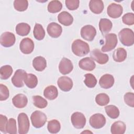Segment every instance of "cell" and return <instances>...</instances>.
<instances>
[{
  "label": "cell",
  "instance_id": "e0dca14e",
  "mask_svg": "<svg viewBox=\"0 0 134 134\" xmlns=\"http://www.w3.org/2000/svg\"><path fill=\"white\" fill-rule=\"evenodd\" d=\"M114 82V77L112 75L109 74H105L100 78L99 84L102 88L108 89L113 86Z\"/></svg>",
  "mask_w": 134,
  "mask_h": 134
},
{
  "label": "cell",
  "instance_id": "d4e9b609",
  "mask_svg": "<svg viewBox=\"0 0 134 134\" xmlns=\"http://www.w3.org/2000/svg\"><path fill=\"white\" fill-rule=\"evenodd\" d=\"M126 129V124L121 121L114 122L111 126L110 131L112 134H124Z\"/></svg>",
  "mask_w": 134,
  "mask_h": 134
},
{
  "label": "cell",
  "instance_id": "7bdbcfd3",
  "mask_svg": "<svg viewBox=\"0 0 134 134\" xmlns=\"http://www.w3.org/2000/svg\"><path fill=\"white\" fill-rule=\"evenodd\" d=\"M8 122V119L6 116L1 114L0 115V130L1 132L6 133V126Z\"/></svg>",
  "mask_w": 134,
  "mask_h": 134
},
{
  "label": "cell",
  "instance_id": "d6a6232c",
  "mask_svg": "<svg viewBox=\"0 0 134 134\" xmlns=\"http://www.w3.org/2000/svg\"><path fill=\"white\" fill-rule=\"evenodd\" d=\"M13 68L9 65H5L0 69V77L2 80H7L12 75Z\"/></svg>",
  "mask_w": 134,
  "mask_h": 134
},
{
  "label": "cell",
  "instance_id": "60d3db41",
  "mask_svg": "<svg viewBox=\"0 0 134 134\" xmlns=\"http://www.w3.org/2000/svg\"><path fill=\"white\" fill-rule=\"evenodd\" d=\"M124 101L129 106L134 107V94L131 92H128L124 95Z\"/></svg>",
  "mask_w": 134,
  "mask_h": 134
},
{
  "label": "cell",
  "instance_id": "7a4b0ae2",
  "mask_svg": "<svg viewBox=\"0 0 134 134\" xmlns=\"http://www.w3.org/2000/svg\"><path fill=\"white\" fill-rule=\"evenodd\" d=\"M118 37L121 43L125 46H131L134 43V33L131 29H121L118 33Z\"/></svg>",
  "mask_w": 134,
  "mask_h": 134
},
{
  "label": "cell",
  "instance_id": "4dcf8cb0",
  "mask_svg": "<svg viewBox=\"0 0 134 134\" xmlns=\"http://www.w3.org/2000/svg\"><path fill=\"white\" fill-rule=\"evenodd\" d=\"M62 8V4L57 0L51 1L48 5V10L51 13H56L60 12Z\"/></svg>",
  "mask_w": 134,
  "mask_h": 134
},
{
  "label": "cell",
  "instance_id": "484cf974",
  "mask_svg": "<svg viewBox=\"0 0 134 134\" xmlns=\"http://www.w3.org/2000/svg\"><path fill=\"white\" fill-rule=\"evenodd\" d=\"M127 55V51L124 48H118L114 51L113 53V58L116 62H121L126 60Z\"/></svg>",
  "mask_w": 134,
  "mask_h": 134
},
{
  "label": "cell",
  "instance_id": "ffe728a7",
  "mask_svg": "<svg viewBox=\"0 0 134 134\" xmlns=\"http://www.w3.org/2000/svg\"><path fill=\"white\" fill-rule=\"evenodd\" d=\"M58 20L62 25L65 26H69L73 23V18L69 13L63 11L58 15Z\"/></svg>",
  "mask_w": 134,
  "mask_h": 134
},
{
  "label": "cell",
  "instance_id": "5bb4252c",
  "mask_svg": "<svg viewBox=\"0 0 134 134\" xmlns=\"http://www.w3.org/2000/svg\"><path fill=\"white\" fill-rule=\"evenodd\" d=\"M57 84L60 89L64 92L70 91L73 87V81L68 76H63L59 77L57 81Z\"/></svg>",
  "mask_w": 134,
  "mask_h": 134
},
{
  "label": "cell",
  "instance_id": "277c9868",
  "mask_svg": "<svg viewBox=\"0 0 134 134\" xmlns=\"http://www.w3.org/2000/svg\"><path fill=\"white\" fill-rule=\"evenodd\" d=\"M105 43L101 49L102 51L103 52L113 50L116 47L118 43L117 37L115 34H107L105 35Z\"/></svg>",
  "mask_w": 134,
  "mask_h": 134
},
{
  "label": "cell",
  "instance_id": "b9f144b4",
  "mask_svg": "<svg viewBox=\"0 0 134 134\" xmlns=\"http://www.w3.org/2000/svg\"><path fill=\"white\" fill-rule=\"evenodd\" d=\"M65 3L68 9L74 10H76L79 7L80 1L79 0H66Z\"/></svg>",
  "mask_w": 134,
  "mask_h": 134
},
{
  "label": "cell",
  "instance_id": "52a82bcc",
  "mask_svg": "<svg viewBox=\"0 0 134 134\" xmlns=\"http://www.w3.org/2000/svg\"><path fill=\"white\" fill-rule=\"evenodd\" d=\"M71 121L73 126L77 129L84 128L86 124V118L84 114L80 112L73 113L71 117Z\"/></svg>",
  "mask_w": 134,
  "mask_h": 134
},
{
  "label": "cell",
  "instance_id": "7402d4cb",
  "mask_svg": "<svg viewBox=\"0 0 134 134\" xmlns=\"http://www.w3.org/2000/svg\"><path fill=\"white\" fill-rule=\"evenodd\" d=\"M113 24L107 18H102L99 22V28L103 36L107 35L111 29Z\"/></svg>",
  "mask_w": 134,
  "mask_h": 134
},
{
  "label": "cell",
  "instance_id": "603a6c76",
  "mask_svg": "<svg viewBox=\"0 0 134 134\" xmlns=\"http://www.w3.org/2000/svg\"><path fill=\"white\" fill-rule=\"evenodd\" d=\"M32 66L37 71H43L47 66V61L44 58L41 56L35 57L32 60Z\"/></svg>",
  "mask_w": 134,
  "mask_h": 134
},
{
  "label": "cell",
  "instance_id": "8d00e7d4",
  "mask_svg": "<svg viewBox=\"0 0 134 134\" xmlns=\"http://www.w3.org/2000/svg\"><path fill=\"white\" fill-rule=\"evenodd\" d=\"M28 6V2L27 0H15L14 2V8L19 12L26 10Z\"/></svg>",
  "mask_w": 134,
  "mask_h": 134
},
{
  "label": "cell",
  "instance_id": "cb8c5ba5",
  "mask_svg": "<svg viewBox=\"0 0 134 134\" xmlns=\"http://www.w3.org/2000/svg\"><path fill=\"white\" fill-rule=\"evenodd\" d=\"M43 95L48 99L53 100L58 97V89L54 85L48 86L43 91Z\"/></svg>",
  "mask_w": 134,
  "mask_h": 134
},
{
  "label": "cell",
  "instance_id": "ba28073f",
  "mask_svg": "<svg viewBox=\"0 0 134 134\" xmlns=\"http://www.w3.org/2000/svg\"><path fill=\"white\" fill-rule=\"evenodd\" d=\"M81 36L85 40L92 41L96 35V30L94 26L87 25L83 26L81 29Z\"/></svg>",
  "mask_w": 134,
  "mask_h": 134
},
{
  "label": "cell",
  "instance_id": "1f68e13d",
  "mask_svg": "<svg viewBox=\"0 0 134 134\" xmlns=\"http://www.w3.org/2000/svg\"><path fill=\"white\" fill-rule=\"evenodd\" d=\"M105 111L109 117L112 119H116L119 115V109L114 105H108L105 107Z\"/></svg>",
  "mask_w": 134,
  "mask_h": 134
},
{
  "label": "cell",
  "instance_id": "3957f363",
  "mask_svg": "<svg viewBox=\"0 0 134 134\" xmlns=\"http://www.w3.org/2000/svg\"><path fill=\"white\" fill-rule=\"evenodd\" d=\"M30 119L32 126L36 128H39L44 125L47 118L46 114L40 110H36L31 114Z\"/></svg>",
  "mask_w": 134,
  "mask_h": 134
},
{
  "label": "cell",
  "instance_id": "f546056e",
  "mask_svg": "<svg viewBox=\"0 0 134 134\" xmlns=\"http://www.w3.org/2000/svg\"><path fill=\"white\" fill-rule=\"evenodd\" d=\"M47 128L49 132L51 133H57L60 130L61 125L58 120L53 119L48 121Z\"/></svg>",
  "mask_w": 134,
  "mask_h": 134
},
{
  "label": "cell",
  "instance_id": "f1b7e54d",
  "mask_svg": "<svg viewBox=\"0 0 134 134\" xmlns=\"http://www.w3.org/2000/svg\"><path fill=\"white\" fill-rule=\"evenodd\" d=\"M33 35L36 39L38 40H42L45 36V31L41 25L36 23L35 25Z\"/></svg>",
  "mask_w": 134,
  "mask_h": 134
},
{
  "label": "cell",
  "instance_id": "9a60e30c",
  "mask_svg": "<svg viewBox=\"0 0 134 134\" xmlns=\"http://www.w3.org/2000/svg\"><path fill=\"white\" fill-rule=\"evenodd\" d=\"M47 31L50 37L57 38L61 36L62 32V28L58 23L52 22L48 25Z\"/></svg>",
  "mask_w": 134,
  "mask_h": 134
},
{
  "label": "cell",
  "instance_id": "d590c367",
  "mask_svg": "<svg viewBox=\"0 0 134 134\" xmlns=\"http://www.w3.org/2000/svg\"><path fill=\"white\" fill-rule=\"evenodd\" d=\"M109 97L105 93H100L95 97V102L99 106H103L107 105L109 102Z\"/></svg>",
  "mask_w": 134,
  "mask_h": 134
},
{
  "label": "cell",
  "instance_id": "83f0119b",
  "mask_svg": "<svg viewBox=\"0 0 134 134\" xmlns=\"http://www.w3.org/2000/svg\"><path fill=\"white\" fill-rule=\"evenodd\" d=\"M24 83L29 88H34L36 87L38 84V79L35 74L29 73L27 74L24 80Z\"/></svg>",
  "mask_w": 134,
  "mask_h": 134
},
{
  "label": "cell",
  "instance_id": "6da1fadb",
  "mask_svg": "<svg viewBox=\"0 0 134 134\" xmlns=\"http://www.w3.org/2000/svg\"><path fill=\"white\" fill-rule=\"evenodd\" d=\"M90 49L87 43L81 39H76L72 44V51L73 53L78 56L83 57L90 52Z\"/></svg>",
  "mask_w": 134,
  "mask_h": 134
},
{
  "label": "cell",
  "instance_id": "e575fe53",
  "mask_svg": "<svg viewBox=\"0 0 134 134\" xmlns=\"http://www.w3.org/2000/svg\"><path fill=\"white\" fill-rule=\"evenodd\" d=\"M84 82L85 85L89 88H93L97 84V80L95 76L91 73L85 74Z\"/></svg>",
  "mask_w": 134,
  "mask_h": 134
},
{
  "label": "cell",
  "instance_id": "2e32d148",
  "mask_svg": "<svg viewBox=\"0 0 134 134\" xmlns=\"http://www.w3.org/2000/svg\"><path fill=\"white\" fill-rule=\"evenodd\" d=\"M73 69V64L70 60L66 58H63L59 65V70L60 72L66 75L70 73Z\"/></svg>",
  "mask_w": 134,
  "mask_h": 134
},
{
  "label": "cell",
  "instance_id": "74e56055",
  "mask_svg": "<svg viewBox=\"0 0 134 134\" xmlns=\"http://www.w3.org/2000/svg\"><path fill=\"white\" fill-rule=\"evenodd\" d=\"M6 132L10 134L17 133L16 121L14 118H10L8 120L6 126Z\"/></svg>",
  "mask_w": 134,
  "mask_h": 134
},
{
  "label": "cell",
  "instance_id": "30bf717a",
  "mask_svg": "<svg viewBox=\"0 0 134 134\" xmlns=\"http://www.w3.org/2000/svg\"><path fill=\"white\" fill-rule=\"evenodd\" d=\"M16 38L14 34L6 31L3 32L0 37L1 44L4 47H10L13 46L15 42Z\"/></svg>",
  "mask_w": 134,
  "mask_h": 134
},
{
  "label": "cell",
  "instance_id": "d6986e66",
  "mask_svg": "<svg viewBox=\"0 0 134 134\" xmlns=\"http://www.w3.org/2000/svg\"><path fill=\"white\" fill-rule=\"evenodd\" d=\"M12 103L15 107L18 108H23L27 105L28 99L25 95L18 94L12 98Z\"/></svg>",
  "mask_w": 134,
  "mask_h": 134
},
{
  "label": "cell",
  "instance_id": "ab89813d",
  "mask_svg": "<svg viewBox=\"0 0 134 134\" xmlns=\"http://www.w3.org/2000/svg\"><path fill=\"white\" fill-rule=\"evenodd\" d=\"M9 96V90L6 86L2 84H0V100L3 101L6 100Z\"/></svg>",
  "mask_w": 134,
  "mask_h": 134
},
{
  "label": "cell",
  "instance_id": "4316f807",
  "mask_svg": "<svg viewBox=\"0 0 134 134\" xmlns=\"http://www.w3.org/2000/svg\"><path fill=\"white\" fill-rule=\"evenodd\" d=\"M30 26L27 23H20L16 26V32L17 35L25 36L28 35L30 31Z\"/></svg>",
  "mask_w": 134,
  "mask_h": 134
},
{
  "label": "cell",
  "instance_id": "8fae6325",
  "mask_svg": "<svg viewBox=\"0 0 134 134\" xmlns=\"http://www.w3.org/2000/svg\"><path fill=\"white\" fill-rule=\"evenodd\" d=\"M123 8L121 5L116 3H111L107 8L108 15L113 18H119L122 14Z\"/></svg>",
  "mask_w": 134,
  "mask_h": 134
},
{
  "label": "cell",
  "instance_id": "ac0fdd59",
  "mask_svg": "<svg viewBox=\"0 0 134 134\" xmlns=\"http://www.w3.org/2000/svg\"><path fill=\"white\" fill-rule=\"evenodd\" d=\"M79 67L85 71H91L96 66V64L93 60L90 57H85L80 60L79 62Z\"/></svg>",
  "mask_w": 134,
  "mask_h": 134
},
{
  "label": "cell",
  "instance_id": "44dd1931",
  "mask_svg": "<svg viewBox=\"0 0 134 134\" xmlns=\"http://www.w3.org/2000/svg\"><path fill=\"white\" fill-rule=\"evenodd\" d=\"M104 4L101 0H91L89 3V8L91 11L95 14H100L104 9Z\"/></svg>",
  "mask_w": 134,
  "mask_h": 134
},
{
  "label": "cell",
  "instance_id": "836d02e7",
  "mask_svg": "<svg viewBox=\"0 0 134 134\" xmlns=\"http://www.w3.org/2000/svg\"><path fill=\"white\" fill-rule=\"evenodd\" d=\"M34 105L39 108H44L47 106L48 102L46 99L39 95L32 96Z\"/></svg>",
  "mask_w": 134,
  "mask_h": 134
},
{
  "label": "cell",
  "instance_id": "9c48e42d",
  "mask_svg": "<svg viewBox=\"0 0 134 134\" xmlns=\"http://www.w3.org/2000/svg\"><path fill=\"white\" fill-rule=\"evenodd\" d=\"M27 75V72L22 69H18L15 72L12 78L13 84L17 87H21L24 85L23 81L25 79Z\"/></svg>",
  "mask_w": 134,
  "mask_h": 134
},
{
  "label": "cell",
  "instance_id": "7c38bea8",
  "mask_svg": "<svg viewBox=\"0 0 134 134\" xmlns=\"http://www.w3.org/2000/svg\"><path fill=\"white\" fill-rule=\"evenodd\" d=\"M90 56L93 60H95L100 64H104L106 63L109 60L108 55L102 53L98 49L93 50L90 53Z\"/></svg>",
  "mask_w": 134,
  "mask_h": 134
},
{
  "label": "cell",
  "instance_id": "8992f818",
  "mask_svg": "<svg viewBox=\"0 0 134 134\" xmlns=\"http://www.w3.org/2000/svg\"><path fill=\"white\" fill-rule=\"evenodd\" d=\"M89 122L90 125L93 128L100 129L105 126L106 119L103 114L97 113L91 116Z\"/></svg>",
  "mask_w": 134,
  "mask_h": 134
},
{
  "label": "cell",
  "instance_id": "4fadbf2b",
  "mask_svg": "<svg viewBox=\"0 0 134 134\" xmlns=\"http://www.w3.org/2000/svg\"><path fill=\"white\" fill-rule=\"evenodd\" d=\"M34 42L29 38H25L21 40L19 44V49L24 54H30L34 49Z\"/></svg>",
  "mask_w": 134,
  "mask_h": 134
},
{
  "label": "cell",
  "instance_id": "f35d334b",
  "mask_svg": "<svg viewBox=\"0 0 134 134\" xmlns=\"http://www.w3.org/2000/svg\"><path fill=\"white\" fill-rule=\"evenodd\" d=\"M122 20L124 24L131 26L134 24V14L132 13H128L125 14L122 17Z\"/></svg>",
  "mask_w": 134,
  "mask_h": 134
},
{
  "label": "cell",
  "instance_id": "5b68a950",
  "mask_svg": "<svg viewBox=\"0 0 134 134\" xmlns=\"http://www.w3.org/2000/svg\"><path fill=\"white\" fill-rule=\"evenodd\" d=\"M18 133L19 134H26L28 133L30 123L28 116L24 113H20L18 116Z\"/></svg>",
  "mask_w": 134,
  "mask_h": 134
}]
</instances>
